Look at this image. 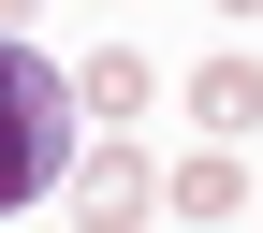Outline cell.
<instances>
[{
    "instance_id": "obj_2",
    "label": "cell",
    "mask_w": 263,
    "mask_h": 233,
    "mask_svg": "<svg viewBox=\"0 0 263 233\" xmlns=\"http://www.w3.org/2000/svg\"><path fill=\"white\" fill-rule=\"evenodd\" d=\"M190 117H205V146H234V131L263 117V73L249 58H205V73H190Z\"/></svg>"
},
{
    "instance_id": "obj_3",
    "label": "cell",
    "mask_w": 263,
    "mask_h": 233,
    "mask_svg": "<svg viewBox=\"0 0 263 233\" xmlns=\"http://www.w3.org/2000/svg\"><path fill=\"white\" fill-rule=\"evenodd\" d=\"M146 204H161V175H146L132 146H103V160H88V233H132Z\"/></svg>"
},
{
    "instance_id": "obj_5",
    "label": "cell",
    "mask_w": 263,
    "mask_h": 233,
    "mask_svg": "<svg viewBox=\"0 0 263 233\" xmlns=\"http://www.w3.org/2000/svg\"><path fill=\"white\" fill-rule=\"evenodd\" d=\"M132 102H146V58L103 44V58H88V88H73V117H132Z\"/></svg>"
},
{
    "instance_id": "obj_1",
    "label": "cell",
    "mask_w": 263,
    "mask_h": 233,
    "mask_svg": "<svg viewBox=\"0 0 263 233\" xmlns=\"http://www.w3.org/2000/svg\"><path fill=\"white\" fill-rule=\"evenodd\" d=\"M59 160H73V73H59V58H29L15 29H0V219L44 204Z\"/></svg>"
},
{
    "instance_id": "obj_4",
    "label": "cell",
    "mask_w": 263,
    "mask_h": 233,
    "mask_svg": "<svg viewBox=\"0 0 263 233\" xmlns=\"http://www.w3.org/2000/svg\"><path fill=\"white\" fill-rule=\"evenodd\" d=\"M161 204H176V219H234V204H249V175H234V146H205V160H176V175H161Z\"/></svg>"
},
{
    "instance_id": "obj_6",
    "label": "cell",
    "mask_w": 263,
    "mask_h": 233,
    "mask_svg": "<svg viewBox=\"0 0 263 233\" xmlns=\"http://www.w3.org/2000/svg\"><path fill=\"white\" fill-rule=\"evenodd\" d=\"M219 15H249V0H219Z\"/></svg>"
}]
</instances>
